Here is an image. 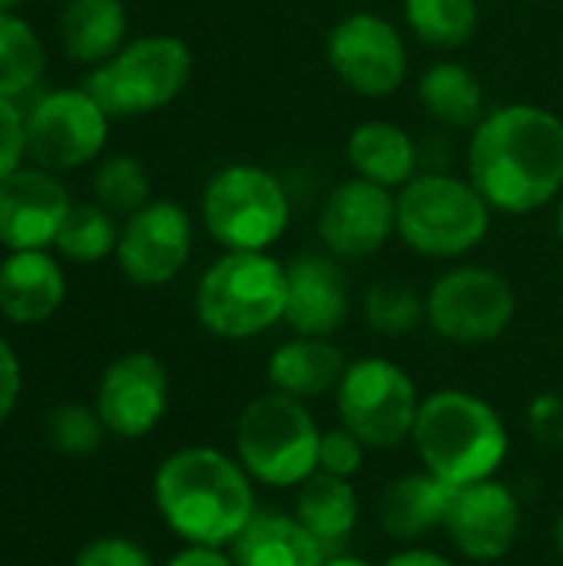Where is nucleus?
<instances>
[{"label": "nucleus", "instance_id": "obj_18", "mask_svg": "<svg viewBox=\"0 0 563 566\" xmlns=\"http://www.w3.org/2000/svg\"><path fill=\"white\" fill-rule=\"evenodd\" d=\"M285 325L295 335L332 338L348 318V279L335 255L305 252L285 265Z\"/></svg>", "mask_w": 563, "mask_h": 566}, {"label": "nucleus", "instance_id": "obj_1", "mask_svg": "<svg viewBox=\"0 0 563 566\" xmlns=\"http://www.w3.org/2000/svg\"><path fill=\"white\" fill-rule=\"evenodd\" d=\"M468 179L508 216L551 206L563 189V119L531 103L488 109L471 129Z\"/></svg>", "mask_w": 563, "mask_h": 566}, {"label": "nucleus", "instance_id": "obj_37", "mask_svg": "<svg viewBox=\"0 0 563 566\" xmlns=\"http://www.w3.org/2000/svg\"><path fill=\"white\" fill-rule=\"evenodd\" d=\"M23 395V365L13 345L0 335V428L13 418Z\"/></svg>", "mask_w": 563, "mask_h": 566}, {"label": "nucleus", "instance_id": "obj_29", "mask_svg": "<svg viewBox=\"0 0 563 566\" xmlns=\"http://www.w3.org/2000/svg\"><path fill=\"white\" fill-rule=\"evenodd\" d=\"M116 242L119 229L113 212H106L100 202H73L53 249L76 265H93L103 262L106 255H116Z\"/></svg>", "mask_w": 563, "mask_h": 566}, {"label": "nucleus", "instance_id": "obj_32", "mask_svg": "<svg viewBox=\"0 0 563 566\" xmlns=\"http://www.w3.org/2000/svg\"><path fill=\"white\" fill-rule=\"evenodd\" d=\"M43 438L63 458H86V454H93L103 444L106 428H103V421H100L93 405L63 401V405H56L46 415Z\"/></svg>", "mask_w": 563, "mask_h": 566}, {"label": "nucleus", "instance_id": "obj_9", "mask_svg": "<svg viewBox=\"0 0 563 566\" xmlns=\"http://www.w3.org/2000/svg\"><path fill=\"white\" fill-rule=\"evenodd\" d=\"M335 395L338 424L348 428L365 448H398L411 441L421 395L411 375L388 358L348 361Z\"/></svg>", "mask_w": 563, "mask_h": 566}, {"label": "nucleus", "instance_id": "obj_43", "mask_svg": "<svg viewBox=\"0 0 563 566\" xmlns=\"http://www.w3.org/2000/svg\"><path fill=\"white\" fill-rule=\"evenodd\" d=\"M557 232H561V239H563V199H561V206H557Z\"/></svg>", "mask_w": 563, "mask_h": 566}, {"label": "nucleus", "instance_id": "obj_2", "mask_svg": "<svg viewBox=\"0 0 563 566\" xmlns=\"http://www.w3.org/2000/svg\"><path fill=\"white\" fill-rule=\"evenodd\" d=\"M153 504L183 544L199 547H232L259 514L252 478L239 458L206 444L179 448L159 461Z\"/></svg>", "mask_w": 563, "mask_h": 566}, {"label": "nucleus", "instance_id": "obj_38", "mask_svg": "<svg viewBox=\"0 0 563 566\" xmlns=\"http://www.w3.org/2000/svg\"><path fill=\"white\" fill-rule=\"evenodd\" d=\"M166 566H236L229 547H199V544H186L183 551H176Z\"/></svg>", "mask_w": 563, "mask_h": 566}, {"label": "nucleus", "instance_id": "obj_33", "mask_svg": "<svg viewBox=\"0 0 563 566\" xmlns=\"http://www.w3.org/2000/svg\"><path fill=\"white\" fill-rule=\"evenodd\" d=\"M73 566H156L149 551L123 534H106V537H93L80 547Z\"/></svg>", "mask_w": 563, "mask_h": 566}, {"label": "nucleus", "instance_id": "obj_36", "mask_svg": "<svg viewBox=\"0 0 563 566\" xmlns=\"http://www.w3.org/2000/svg\"><path fill=\"white\" fill-rule=\"evenodd\" d=\"M528 431L541 444H561L563 441V398L554 391H541L528 405Z\"/></svg>", "mask_w": 563, "mask_h": 566}, {"label": "nucleus", "instance_id": "obj_28", "mask_svg": "<svg viewBox=\"0 0 563 566\" xmlns=\"http://www.w3.org/2000/svg\"><path fill=\"white\" fill-rule=\"evenodd\" d=\"M478 0H405V23L435 50H458L478 30Z\"/></svg>", "mask_w": 563, "mask_h": 566}, {"label": "nucleus", "instance_id": "obj_20", "mask_svg": "<svg viewBox=\"0 0 563 566\" xmlns=\"http://www.w3.org/2000/svg\"><path fill=\"white\" fill-rule=\"evenodd\" d=\"M455 491L448 481L435 478L431 471H415L405 478H395L382 497H378V521L392 541L411 544L421 541L425 534L445 527Z\"/></svg>", "mask_w": 563, "mask_h": 566}, {"label": "nucleus", "instance_id": "obj_30", "mask_svg": "<svg viewBox=\"0 0 563 566\" xmlns=\"http://www.w3.org/2000/svg\"><path fill=\"white\" fill-rule=\"evenodd\" d=\"M93 196L106 212L133 216L153 202V179L133 153H113L93 169Z\"/></svg>", "mask_w": 563, "mask_h": 566}, {"label": "nucleus", "instance_id": "obj_11", "mask_svg": "<svg viewBox=\"0 0 563 566\" xmlns=\"http://www.w3.org/2000/svg\"><path fill=\"white\" fill-rule=\"evenodd\" d=\"M428 325L455 345H488L501 338L518 312L514 285L484 265H458L435 279L428 298Z\"/></svg>", "mask_w": 563, "mask_h": 566}, {"label": "nucleus", "instance_id": "obj_27", "mask_svg": "<svg viewBox=\"0 0 563 566\" xmlns=\"http://www.w3.org/2000/svg\"><path fill=\"white\" fill-rule=\"evenodd\" d=\"M46 70V50L37 30L17 13L0 10V96L20 99Z\"/></svg>", "mask_w": 563, "mask_h": 566}, {"label": "nucleus", "instance_id": "obj_16", "mask_svg": "<svg viewBox=\"0 0 563 566\" xmlns=\"http://www.w3.org/2000/svg\"><path fill=\"white\" fill-rule=\"evenodd\" d=\"M73 209L70 189L56 172L20 166L0 179V245L7 252L50 249Z\"/></svg>", "mask_w": 563, "mask_h": 566}, {"label": "nucleus", "instance_id": "obj_22", "mask_svg": "<svg viewBox=\"0 0 563 566\" xmlns=\"http://www.w3.org/2000/svg\"><path fill=\"white\" fill-rule=\"evenodd\" d=\"M236 566H322L329 551L299 524L295 514L259 511L229 547Z\"/></svg>", "mask_w": 563, "mask_h": 566}, {"label": "nucleus", "instance_id": "obj_6", "mask_svg": "<svg viewBox=\"0 0 563 566\" xmlns=\"http://www.w3.org/2000/svg\"><path fill=\"white\" fill-rule=\"evenodd\" d=\"M491 212L471 179L421 172L398 192V235L425 259H461L484 242Z\"/></svg>", "mask_w": 563, "mask_h": 566}, {"label": "nucleus", "instance_id": "obj_35", "mask_svg": "<svg viewBox=\"0 0 563 566\" xmlns=\"http://www.w3.org/2000/svg\"><path fill=\"white\" fill-rule=\"evenodd\" d=\"M27 159V113L17 99L0 96V179L17 172Z\"/></svg>", "mask_w": 563, "mask_h": 566}, {"label": "nucleus", "instance_id": "obj_14", "mask_svg": "<svg viewBox=\"0 0 563 566\" xmlns=\"http://www.w3.org/2000/svg\"><path fill=\"white\" fill-rule=\"evenodd\" d=\"M192 255L189 212L173 199H153L126 216L116 242V265L139 289L169 285Z\"/></svg>", "mask_w": 563, "mask_h": 566}, {"label": "nucleus", "instance_id": "obj_13", "mask_svg": "<svg viewBox=\"0 0 563 566\" xmlns=\"http://www.w3.org/2000/svg\"><path fill=\"white\" fill-rule=\"evenodd\" d=\"M93 408L110 438L139 441L159 428L169 411V371L153 352L113 358L96 385Z\"/></svg>", "mask_w": 563, "mask_h": 566}, {"label": "nucleus", "instance_id": "obj_24", "mask_svg": "<svg viewBox=\"0 0 563 566\" xmlns=\"http://www.w3.org/2000/svg\"><path fill=\"white\" fill-rule=\"evenodd\" d=\"M129 17L123 0H66L56 20L60 46L70 60L100 66L126 43Z\"/></svg>", "mask_w": 563, "mask_h": 566}, {"label": "nucleus", "instance_id": "obj_8", "mask_svg": "<svg viewBox=\"0 0 563 566\" xmlns=\"http://www.w3.org/2000/svg\"><path fill=\"white\" fill-rule=\"evenodd\" d=\"M202 226L226 252H265L292 219L285 186L262 166H222L202 189Z\"/></svg>", "mask_w": 563, "mask_h": 566}, {"label": "nucleus", "instance_id": "obj_10", "mask_svg": "<svg viewBox=\"0 0 563 566\" xmlns=\"http://www.w3.org/2000/svg\"><path fill=\"white\" fill-rule=\"evenodd\" d=\"M110 113L86 86H60L27 109V159L50 172L83 169L110 143Z\"/></svg>", "mask_w": 563, "mask_h": 566}, {"label": "nucleus", "instance_id": "obj_7", "mask_svg": "<svg viewBox=\"0 0 563 566\" xmlns=\"http://www.w3.org/2000/svg\"><path fill=\"white\" fill-rule=\"evenodd\" d=\"M189 76L192 53L186 40L173 33H146L93 66L83 86L113 119H129L169 106L189 86Z\"/></svg>", "mask_w": 563, "mask_h": 566}, {"label": "nucleus", "instance_id": "obj_19", "mask_svg": "<svg viewBox=\"0 0 563 566\" xmlns=\"http://www.w3.org/2000/svg\"><path fill=\"white\" fill-rule=\"evenodd\" d=\"M66 302V272L46 249L7 252L0 262V315L30 328L50 322Z\"/></svg>", "mask_w": 563, "mask_h": 566}, {"label": "nucleus", "instance_id": "obj_4", "mask_svg": "<svg viewBox=\"0 0 563 566\" xmlns=\"http://www.w3.org/2000/svg\"><path fill=\"white\" fill-rule=\"evenodd\" d=\"M285 265L269 252H226L196 285L199 325L226 342L259 338L285 322Z\"/></svg>", "mask_w": 563, "mask_h": 566}, {"label": "nucleus", "instance_id": "obj_23", "mask_svg": "<svg viewBox=\"0 0 563 566\" xmlns=\"http://www.w3.org/2000/svg\"><path fill=\"white\" fill-rule=\"evenodd\" d=\"M345 156L348 166L355 169V176L378 182L385 189H402L405 182H411L418 172V146L408 136V129H402L398 123L388 119H365L348 133L345 143Z\"/></svg>", "mask_w": 563, "mask_h": 566}, {"label": "nucleus", "instance_id": "obj_31", "mask_svg": "<svg viewBox=\"0 0 563 566\" xmlns=\"http://www.w3.org/2000/svg\"><path fill=\"white\" fill-rule=\"evenodd\" d=\"M365 322L372 332L385 335V338H402L411 335L425 318H428V305L421 298V292L408 282L398 279H382L365 292Z\"/></svg>", "mask_w": 563, "mask_h": 566}, {"label": "nucleus", "instance_id": "obj_26", "mask_svg": "<svg viewBox=\"0 0 563 566\" xmlns=\"http://www.w3.org/2000/svg\"><path fill=\"white\" fill-rule=\"evenodd\" d=\"M418 99L431 119L451 129H475L488 113L481 80L458 60L431 63L418 80Z\"/></svg>", "mask_w": 563, "mask_h": 566}, {"label": "nucleus", "instance_id": "obj_34", "mask_svg": "<svg viewBox=\"0 0 563 566\" xmlns=\"http://www.w3.org/2000/svg\"><path fill=\"white\" fill-rule=\"evenodd\" d=\"M365 444L348 431V428H332L322 431V444H319V471L335 474V478H355L365 464Z\"/></svg>", "mask_w": 563, "mask_h": 566}, {"label": "nucleus", "instance_id": "obj_17", "mask_svg": "<svg viewBox=\"0 0 563 566\" xmlns=\"http://www.w3.org/2000/svg\"><path fill=\"white\" fill-rule=\"evenodd\" d=\"M448 537L455 547L475 564H494L511 554L518 531H521V501L518 494L488 478L455 491L448 521Z\"/></svg>", "mask_w": 563, "mask_h": 566}, {"label": "nucleus", "instance_id": "obj_15", "mask_svg": "<svg viewBox=\"0 0 563 566\" xmlns=\"http://www.w3.org/2000/svg\"><path fill=\"white\" fill-rule=\"evenodd\" d=\"M398 235V196L362 176L338 182L322 206L319 239L335 259H368Z\"/></svg>", "mask_w": 563, "mask_h": 566}, {"label": "nucleus", "instance_id": "obj_12", "mask_svg": "<svg viewBox=\"0 0 563 566\" xmlns=\"http://www.w3.org/2000/svg\"><path fill=\"white\" fill-rule=\"evenodd\" d=\"M335 76L358 96H392L408 73V50L398 27L378 13L342 17L325 40Z\"/></svg>", "mask_w": 563, "mask_h": 566}, {"label": "nucleus", "instance_id": "obj_42", "mask_svg": "<svg viewBox=\"0 0 563 566\" xmlns=\"http://www.w3.org/2000/svg\"><path fill=\"white\" fill-rule=\"evenodd\" d=\"M23 0H0V10H17Z\"/></svg>", "mask_w": 563, "mask_h": 566}, {"label": "nucleus", "instance_id": "obj_21", "mask_svg": "<svg viewBox=\"0 0 563 566\" xmlns=\"http://www.w3.org/2000/svg\"><path fill=\"white\" fill-rule=\"evenodd\" d=\"M345 368H348V361L332 338L295 335L272 352L265 375H269L272 391L309 401V398H322V395L335 391Z\"/></svg>", "mask_w": 563, "mask_h": 566}, {"label": "nucleus", "instance_id": "obj_25", "mask_svg": "<svg viewBox=\"0 0 563 566\" xmlns=\"http://www.w3.org/2000/svg\"><path fill=\"white\" fill-rule=\"evenodd\" d=\"M295 517L332 554L358 527V517H362L358 494L348 478L315 471L309 481L295 488Z\"/></svg>", "mask_w": 563, "mask_h": 566}, {"label": "nucleus", "instance_id": "obj_41", "mask_svg": "<svg viewBox=\"0 0 563 566\" xmlns=\"http://www.w3.org/2000/svg\"><path fill=\"white\" fill-rule=\"evenodd\" d=\"M554 547H557V554H561L563 560V514L557 517V524H554Z\"/></svg>", "mask_w": 563, "mask_h": 566}, {"label": "nucleus", "instance_id": "obj_40", "mask_svg": "<svg viewBox=\"0 0 563 566\" xmlns=\"http://www.w3.org/2000/svg\"><path fill=\"white\" fill-rule=\"evenodd\" d=\"M322 566H375V564H368L365 557H355V554H342V551H338V554H329Z\"/></svg>", "mask_w": 563, "mask_h": 566}, {"label": "nucleus", "instance_id": "obj_3", "mask_svg": "<svg viewBox=\"0 0 563 566\" xmlns=\"http://www.w3.org/2000/svg\"><path fill=\"white\" fill-rule=\"evenodd\" d=\"M411 444L421 468L451 488L494 478L511 451L508 424L498 408L461 388H441L421 398Z\"/></svg>", "mask_w": 563, "mask_h": 566}, {"label": "nucleus", "instance_id": "obj_5", "mask_svg": "<svg viewBox=\"0 0 563 566\" xmlns=\"http://www.w3.org/2000/svg\"><path fill=\"white\" fill-rule=\"evenodd\" d=\"M232 444L252 481L285 491L319 471L322 428L305 401L282 391H265L239 411Z\"/></svg>", "mask_w": 563, "mask_h": 566}, {"label": "nucleus", "instance_id": "obj_39", "mask_svg": "<svg viewBox=\"0 0 563 566\" xmlns=\"http://www.w3.org/2000/svg\"><path fill=\"white\" fill-rule=\"evenodd\" d=\"M382 566H455L445 554L428 551V547H402L398 554H392Z\"/></svg>", "mask_w": 563, "mask_h": 566}]
</instances>
